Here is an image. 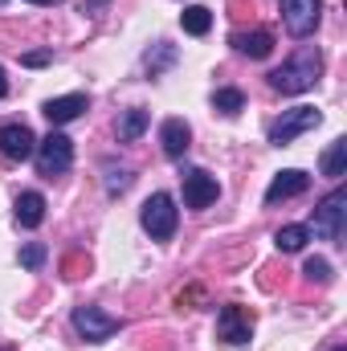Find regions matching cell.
Instances as JSON below:
<instances>
[{
    "label": "cell",
    "mask_w": 347,
    "mask_h": 351,
    "mask_svg": "<svg viewBox=\"0 0 347 351\" xmlns=\"http://www.w3.org/2000/svg\"><path fill=\"white\" fill-rule=\"evenodd\" d=\"M319 74H323V53H319V45H302L294 58H286V62L270 74V86L278 90V94H307V90L319 82Z\"/></svg>",
    "instance_id": "6da1fadb"
},
{
    "label": "cell",
    "mask_w": 347,
    "mask_h": 351,
    "mask_svg": "<svg viewBox=\"0 0 347 351\" xmlns=\"http://www.w3.org/2000/svg\"><path fill=\"white\" fill-rule=\"evenodd\" d=\"M33 156H37V172L53 180V176L70 172V164H74V143H70L62 131H49V135L37 143V152H33Z\"/></svg>",
    "instance_id": "7a4b0ae2"
},
{
    "label": "cell",
    "mask_w": 347,
    "mask_h": 351,
    "mask_svg": "<svg viewBox=\"0 0 347 351\" xmlns=\"http://www.w3.org/2000/svg\"><path fill=\"white\" fill-rule=\"evenodd\" d=\"M139 221H143V229H147L156 241H172L176 221H180V213H176V200L168 196V192H156V196H147V204H143Z\"/></svg>",
    "instance_id": "3957f363"
},
{
    "label": "cell",
    "mask_w": 347,
    "mask_h": 351,
    "mask_svg": "<svg viewBox=\"0 0 347 351\" xmlns=\"http://www.w3.org/2000/svg\"><path fill=\"white\" fill-rule=\"evenodd\" d=\"M344 221H347V192L335 188V192H327V196L319 200V208H315V233H319L323 241H344Z\"/></svg>",
    "instance_id": "277c9868"
},
{
    "label": "cell",
    "mask_w": 347,
    "mask_h": 351,
    "mask_svg": "<svg viewBox=\"0 0 347 351\" xmlns=\"http://www.w3.org/2000/svg\"><path fill=\"white\" fill-rule=\"evenodd\" d=\"M74 331H78L86 343H106L110 335L123 331V319L106 315L102 306H78V311H74Z\"/></svg>",
    "instance_id": "5b68a950"
},
{
    "label": "cell",
    "mask_w": 347,
    "mask_h": 351,
    "mask_svg": "<svg viewBox=\"0 0 347 351\" xmlns=\"http://www.w3.org/2000/svg\"><path fill=\"white\" fill-rule=\"evenodd\" d=\"M323 123V114L315 110V106H290L274 127H270V143L274 147H286V143H294L302 131H311V127H319Z\"/></svg>",
    "instance_id": "8992f818"
},
{
    "label": "cell",
    "mask_w": 347,
    "mask_h": 351,
    "mask_svg": "<svg viewBox=\"0 0 347 351\" xmlns=\"http://www.w3.org/2000/svg\"><path fill=\"white\" fill-rule=\"evenodd\" d=\"M319 12H323V0H282V21L290 37H311L319 29Z\"/></svg>",
    "instance_id": "52a82bcc"
},
{
    "label": "cell",
    "mask_w": 347,
    "mask_h": 351,
    "mask_svg": "<svg viewBox=\"0 0 347 351\" xmlns=\"http://www.w3.org/2000/svg\"><path fill=\"white\" fill-rule=\"evenodd\" d=\"M217 196H221V184H217L213 172H204V168H188L184 172V204L188 208H208Z\"/></svg>",
    "instance_id": "ba28073f"
},
{
    "label": "cell",
    "mask_w": 347,
    "mask_h": 351,
    "mask_svg": "<svg viewBox=\"0 0 347 351\" xmlns=\"http://www.w3.org/2000/svg\"><path fill=\"white\" fill-rule=\"evenodd\" d=\"M250 331H254V315L246 306H221V315H217V339H225V343H250Z\"/></svg>",
    "instance_id": "9c48e42d"
},
{
    "label": "cell",
    "mask_w": 347,
    "mask_h": 351,
    "mask_svg": "<svg viewBox=\"0 0 347 351\" xmlns=\"http://www.w3.org/2000/svg\"><path fill=\"white\" fill-rule=\"evenodd\" d=\"M37 152V139H33V131L25 127V123H4L0 127V156H8V160H29Z\"/></svg>",
    "instance_id": "30bf717a"
},
{
    "label": "cell",
    "mask_w": 347,
    "mask_h": 351,
    "mask_svg": "<svg viewBox=\"0 0 347 351\" xmlns=\"http://www.w3.org/2000/svg\"><path fill=\"white\" fill-rule=\"evenodd\" d=\"M311 188V176L298 172V168H286V172H278L270 180V188H265V200L270 204H278V200H290V196H302Z\"/></svg>",
    "instance_id": "8fae6325"
},
{
    "label": "cell",
    "mask_w": 347,
    "mask_h": 351,
    "mask_svg": "<svg viewBox=\"0 0 347 351\" xmlns=\"http://www.w3.org/2000/svg\"><path fill=\"white\" fill-rule=\"evenodd\" d=\"M160 143H164V156H168V160H184V152H188V143H192V127H188L184 119H168V123L160 127Z\"/></svg>",
    "instance_id": "7c38bea8"
},
{
    "label": "cell",
    "mask_w": 347,
    "mask_h": 351,
    "mask_svg": "<svg viewBox=\"0 0 347 351\" xmlns=\"http://www.w3.org/2000/svg\"><path fill=\"white\" fill-rule=\"evenodd\" d=\"M82 110H86V94H62V98H49V102H45V119H49L53 127L74 123Z\"/></svg>",
    "instance_id": "4fadbf2b"
},
{
    "label": "cell",
    "mask_w": 347,
    "mask_h": 351,
    "mask_svg": "<svg viewBox=\"0 0 347 351\" xmlns=\"http://www.w3.org/2000/svg\"><path fill=\"white\" fill-rule=\"evenodd\" d=\"M233 45H237V53H246V58H270L274 53V33L270 29H254V33H233Z\"/></svg>",
    "instance_id": "5bb4252c"
},
{
    "label": "cell",
    "mask_w": 347,
    "mask_h": 351,
    "mask_svg": "<svg viewBox=\"0 0 347 351\" xmlns=\"http://www.w3.org/2000/svg\"><path fill=\"white\" fill-rule=\"evenodd\" d=\"M16 221H21L25 229H37V225L45 221V196H41V192H21V196H16Z\"/></svg>",
    "instance_id": "9a60e30c"
},
{
    "label": "cell",
    "mask_w": 347,
    "mask_h": 351,
    "mask_svg": "<svg viewBox=\"0 0 347 351\" xmlns=\"http://www.w3.org/2000/svg\"><path fill=\"white\" fill-rule=\"evenodd\" d=\"M147 123H152V110H143V106H131V110L119 119V143H135V139L147 131Z\"/></svg>",
    "instance_id": "2e32d148"
},
{
    "label": "cell",
    "mask_w": 347,
    "mask_h": 351,
    "mask_svg": "<svg viewBox=\"0 0 347 351\" xmlns=\"http://www.w3.org/2000/svg\"><path fill=\"white\" fill-rule=\"evenodd\" d=\"M180 25H184V33H192V37H204V33L213 29V12H208L204 4H188V8L180 12Z\"/></svg>",
    "instance_id": "e0dca14e"
},
{
    "label": "cell",
    "mask_w": 347,
    "mask_h": 351,
    "mask_svg": "<svg viewBox=\"0 0 347 351\" xmlns=\"http://www.w3.org/2000/svg\"><path fill=\"white\" fill-rule=\"evenodd\" d=\"M307 241H311V229H307V225H282V229L274 233V245H278L282 254H298Z\"/></svg>",
    "instance_id": "ac0fdd59"
},
{
    "label": "cell",
    "mask_w": 347,
    "mask_h": 351,
    "mask_svg": "<svg viewBox=\"0 0 347 351\" xmlns=\"http://www.w3.org/2000/svg\"><path fill=\"white\" fill-rule=\"evenodd\" d=\"M319 168H323V176H331V180H339V176L347 172V139H335V143L323 152Z\"/></svg>",
    "instance_id": "d6986e66"
},
{
    "label": "cell",
    "mask_w": 347,
    "mask_h": 351,
    "mask_svg": "<svg viewBox=\"0 0 347 351\" xmlns=\"http://www.w3.org/2000/svg\"><path fill=\"white\" fill-rule=\"evenodd\" d=\"M241 106H246V94H241V90L225 86V90L213 94V110H221V114H237Z\"/></svg>",
    "instance_id": "ffe728a7"
},
{
    "label": "cell",
    "mask_w": 347,
    "mask_h": 351,
    "mask_svg": "<svg viewBox=\"0 0 347 351\" xmlns=\"http://www.w3.org/2000/svg\"><path fill=\"white\" fill-rule=\"evenodd\" d=\"M131 168H115V164H106V192L110 196H119V192H127L131 188Z\"/></svg>",
    "instance_id": "44dd1931"
},
{
    "label": "cell",
    "mask_w": 347,
    "mask_h": 351,
    "mask_svg": "<svg viewBox=\"0 0 347 351\" xmlns=\"http://www.w3.org/2000/svg\"><path fill=\"white\" fill-rule=\"evenodd\" d=\"M302 274L315 278V282H331V262H327V258H307Z\"/></svg>",
    "instance_id": "7402d4cb"
},
{
    "label": "cell",
    "mask_w": 347,
    "mask_h": 351,
    "mask_svg": "<svg viewBox=\"0 0 347 351\" xmlns=\"http://www.w3.org/2000/svg\"><path fill=\"white\" fill-rule=\"evenodd\" d=\"M21 265H25V269H41V265H45V245H37V241L25 245V250H21Z\"/></svg>",
    "instance_id": "603a6c76"
},
{
    "label": "cell",
    "mask_w": 347,
    "mask_h": 351,
    "mask_svg": "<svg viewBox=\"0 0 347 351\" xmlns=\"http://www.w3.org/2000/svg\"><path fill=\"white\" fill-rule=\"evenodd\" d=\"M172 58H176V49L168 45V41H160V58H147V70L156 74V70H160V66H168Z\"/></svg>",
    "instance_id": "cb8c5ba5"
},
{
    "label": "cell",
    "mask_w": 347,
    "mask_h": 351,
    "mask_svg": "<svg viewBox=\"0 0 347 351\" xmlns=\"http://www.w3.org/2000/svg\"><path fill=\"white\" fill-rule=\"evenodd\" d=\"M21 62H25V66H33V70H37V66H49V62H53V53H49V49H37V53H25V58H21Z\"/></svg>",
    "instance_id": "d4e9b609"
},
{
    "label": "cell",
    "mask_w": 347,
    "mask_h": 351,
    "mask_svg": "<svg viewBox=\"0 0 347 351\" xmlns=\"http://www.w3.org/2000/svg\"><path fill=\"white\" fill-rule=\"evenodd\" d=\"M4 94H8V82H4V70H0V98H4Z\"/></svg>",
    "instance_id": "484cf974"
},
{
    "label": "cell",
    "mask_w": 347,
    "mask_h": 351,
    "mask_svg": "<svg viewBox=\"0 0 347 351\" xmlns=\"http://www.w3.org/2000/svg\"><path fill=\"white\" fill-rule=\"evenodd\" d=\"M98 4H102V0H86V12H94V8H98Z\"/></svg>",
    "instance_id": "4316f807"
},
{
    "label": "cell",
    "mask_w": 347,
    "mask_h": 351,
    "mask_svg": "<svg viewBox=\"0 0 347 351\" xmlns=\"http://www.w3.org/2000/svg\"><path fill=\"white\" fill-rule=\"evenodd\" d=\"M29 4H62V0H29Z\"/></svg>",
    "instance_id": "83f0119b"
},
{
    "label": "cell",
    "mask_w": 347,
    "mask_h": 351,
    "mask_svg": "<svg viewBox=\"0 0 347 351\" xmlns=\"http://www.w3.org/2000/svg\"><path fill=\"white\" fill-rule=\"evenodd\" d=\"M335 351H347V348H335Z\"/></svg>",
    "instance_id": "f1b7e54d"
},
{
    "label": "cell",
    "mask_w": 347,
    "mask_h": 351,
    "mask_svg": "<svg viewBox=\"0 0 347 351\" xmlns=\"http://www.w3.org/2000/svg\"><path fill=\"white\" fill-rule=\"evenodd\" d=\"M0 351H8V348H0Z\"/></svg>",
    "instance_id": "f546056e"
},
{
    "label": "cell",
    "mask_w": 347,
    "mask_h": 351,
    "mask_svg": "<svg viewBox=\"0 0 347 351\" xmlns=\"http://www.w3.org/2000/svg\"><path fill=\"white\" fill-rule=\"evenodd\" d=\"M0 4H4V0H0Z\"/></svg>",
    "instance_id": "4dcf8cb0"
}]
</instances>
